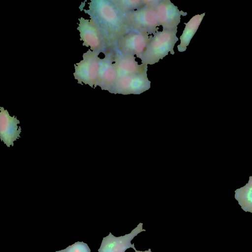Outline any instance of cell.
<instances>
[{
    "label": "cell",
    "instance_id": "9a60e30c",
    "mask_svg": "<svg viewBox=\"0 0 252 252\" xmlns=\"http://www.w3.org/2000/svg\"><path fill=\"white\" fill-rule=\"evenodd\" d=\"M155 0H112L119 11L123 14L141 8L152 4Z\"/></svg>",
    "mask_w": 252,
    "mask_h": 252
},
{
    "label": "cell",
    "instance_id": "9c48e42d",
    "mask_svg": "<svg viewBox=\"0 0 252 252\" xmlns=\"http://www.w3.org/2000/svg\"><path fill=\"white\" fill-rule=\"evenodd\" d=\"M158 22L163 29L172 30L177 28L181 16L187 13L180 10L169 0H159L156 6Z\"/></svg>",
    "mask_w": 252,
    "mask_h": 252
},
{
    "label": "cell",
    "instance_id": "3957f363",
    "mask_svg": "<svg viewBox=\"0 0 252 252\" xmlns=\"http://www.w3.org/2000/svg\"><path fill=\"white\" fill-rule=\"evenodd\" d=\"M159 0L141 8L123 14L131 31L153 35L158 32L159 25L156 6Z\"/></svg>",
    "mask_w": 252,
    "mask_h": 252
},
{
    "label": "cell",
    "instance_id": "7c38bea8",
    "mask_svg": "<svg viewBox=\"0 0 252 252\" xmlns=\"http://www.w3.org/2000/svg\"><path fill=\"white\" fill-rule=\"evenodd\" d=\"M110 51L118 76L147 72V66L139 64L136 61L135 56L121 54L114 50Z\"/></svg>",
    "mask_w": 252,
    "mask_h": 252
},
{
    "label": "cell",
    "instance_id": "e0dca14e",
    "mask_svg": "<svg viewBox=\"0 0 252 252\" xmlns=\"http://www.w3.org/2000/svg\"><path fill=\"white\" fill-rule=\"evenodd\" d=\"M135 251V252H152L151 249H149V250L148 251H145L144 252L140 251H137V250H136Z\"/></svg>",
    "mask_w": 252,
    "mask_h": 252
},
{
    "label": "cell",
    "instance_id": "8992f818",
    "mask_svg": "<svg viewBox=\"0 0 252 252\" xmlns=\"http://www.w3.org/2000/svg\"><path fill=\"white\" fill-rule=\"evenodd\" d=\"M77 30L80 32L83 45L90 47V50L104 53L108 51L106 42L96 25L91 20L81 17Z\"/></svg>",
    "mask_w": 252,
    "mask_h": 252
},
{
    "label": "cell",
    "instance_id": "30bf717a",
    "mask_svg": "<svg viewBox=\"0 0 252 252\" xmlns=\"http://www.w3.org/2000/svg\"><path fill=\"white\" fill-rule=\"evenodd\" d=\"M0 109V140L7 147L13 146L14 142L21 137V128L17 125L20 121L15 116H10L7 110L3 107Z\"/></svg>",
    "mask_w": 252,
    "mask_h": 252
},
{
    "label": "cell",
    "instance_id": "4fadbf2b",
    "mask_svg": "<svg viewBox=\"0 0 252 252\" xmlns=\"http://www.w3.org/2000/svg\"><path fill=\"white\" fill-rule=\"evenodd\" d=\"M204 15L205 13L196 15L192 17L187 23H185V28L180 37V44L177 46L179 52H185L186 50L191 39L196 32Z\"/></svg>",
    "mask_w": 252,
    "mask_h": 252
},
{
    "label": "cell",
    "instance_id": "ac0fdd59",
    "mask_svg": "<svg viewBox=\"0 0 252 252\" xmlns=\"http://www.w3.org/2000/svg\"><path fill=\"white\" fill-rule=\"evenodd\" d=\"M55 252H63V250H60V251H56Z\"/></svg>",
    "mask_w": 252,
    "mask_h": 252
},
{
    "label": "cell",
    "instance_id": "277c9868",
    "mask_svg": "<svg viewBox=\"0 0 252 252\" xmlns=\"http://www.w3.org/2000/svg\"><path fill=\"white\" fill-rule=\"evenodd\" d=\"M99 53L89 49L83 55V60L74 64V78L79 84H88L91 87H96L100 58Z\"/></svg>",
    "mask_w": 252,
    "mask_h": 252
},
{
    "label": "cell",
    "instance_id": "5bb4252c",
    "mask_svg": "<svg viewBox=\"0 0 252 252\" xmlns=\"http://www.w3.org/2000/svg\"><path fill=\"white\" fill-rule=\"evenodd\" d=\"M235 198L245 212L252 213V176L245 186L235 190Z\"/></svg>",
    "mask_w": 252,
    "mask_h": 252
},
{
    "label": "cell",
    "instance_id": "2e32d148",
    "mask_svg": "<svg viewBox=\"0 0 252 252\" xmlns=\"http://www.w3.org/2000/svg\"><path fill=\"white\" fill-rule=\"evenodd\" d=\"M63 252H91L87 244L83 242H77L63 249Z\"/></svg>",
    "mask_w": 252,
    "mask_h": 252
},
{
    "label": "cell",
    "instance_id": "7a4b0ae2",
    "mask_svg": "<svg viewBox=\"0 0 252 252\" xmlns=\"http://www.w3.org/2000/svg\"><path fill=\"white\" fill-rule=\"evenodd\" d=\"M177 28L172 30L163 29L151 35L146 49L138 58L142 64L148 66L154 64L163 59L170 53L175 54L174 47L178 41Z\"/></svg>",
    "mask_w": 252,
    "mask_h": 252
},
{
    "label": "cell",
    "instance_id": "5b68a950",
    "mask_svg": "<svg viewBox=\"0 0 252 252\" xmlns=\"http://www.w3.org/2000/svg\"><path fill=\"white\" fill-rule=\"evenodd\" d=\"M150 86L147 72L123 75L118 76L110 93L125 95L140 94L148 90Z\"/></svg>",
    "mask_w": 252,
    "mask_h": 252
},
{
    "label": "cell",
    "instance_id": "52a82bcc",
    "mask_svg": "<svg viewBox=\"0 0 252 252\" xmlns=\"http://www.w3.org/2000/svg\"><path fill=\"white\" fill-rule=\"evenodd\" d=\"M151 37L148 34L131 31L118 41L113 50L138 58L146 49Z\"/></svg>",
    "mask_w": 252,
    "mask_h": 252
},
{
    "label": "cell",
    "instance_id": "6da1fadb",
    "mask_svg": "<svg viewBox=\"0 0 252 252\" xmlns=\"http://www.w3.org/2000/svg\"><path fill=\"white\" fill-rule=\"evenodd\" d=\"M89 8L84 11L100 32L108 51L113 50L118 41L131 31L112 0H92Z\"/></svg>",
    "mask_w": 252,
    "mask_h": 252
},
{
    "label": "cell",
    "instance_id": "ba28073f",
    "mask_svg": "<svg viewBox=\"0 0 252 252\" xmlns=\"http://www.w3.org/2000/svg\"><path fill=\"white\" fill-rule=\"evenodd\" d=\"M143 223H139L137 226L129 234L120 237H115L111 232L103 238L101 245L98 250V252H125L129 248L136 249L134 244H131V241L134 237L146 230L142 228Z\"/></svg>",
    "mask_w": 252,
    "mask_h": 252
},
{
    "label": "cell",
    "instance_id": "8fae6325",
    "mask_svg": "<svg viewBox=\"0 0 252 252\" xmlns=\"http://www.w3.org/2000/svg\"><path fill=\"white\" fill-rule=\"evenodd\" d=\"M105 56L100 59L99 72L96 86L110 93L114 87L118 77V73L114 65L110 51L104 53Z\"/></svg>",
    "mask_w": 252,
    "mask_h": 252
}]
</instances>
